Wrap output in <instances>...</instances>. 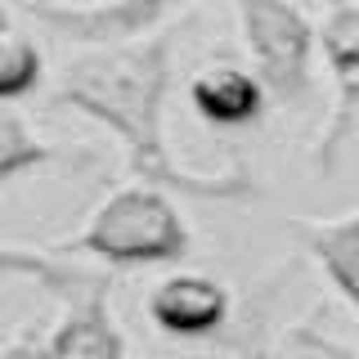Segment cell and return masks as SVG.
<instances>
[{"label":"cell","mask_w":359,"mask_h":359,"mask_svg":"<svg viewBox=\"0 0 359 359\" xmlns=\"http://www.w3.org/2000/svg\"><path fill=\"white\" fill-rule=\"evenodd\" d=\"M41 72H45V59H41V45L22 32H9L0 27V99H22L41 86Z\"/></svg>","instance_id":"8fae6325"},{"label":"cell","mask_w":359,"mask_h":359,"mask_svg":"<svg viewBox=\"0 0 359 359\" xmlns=\"http://www.w3.org/2000/svg\"><path fill=\"white\" fill-rule=\"evenodd\" d=\"M265 86L252 67H238V63H211L189 81V104L202 121L220 130H238V126H252L261 121L265 112Z\"/></svg>","instance_id":"ba28073f"},{"label":"cell","mask_w":359,"mask_h":359,"mask_svg":"<svg viewBox=\"0 0 359 359\" xmlns=\"http://www.w3.org/2000/svg\"><path fill=\"white\" fill-rule=\"evenodd\" d=\"M175 0H104V5H45L32 0L27 14L54 27L59 36L72 41H117V36H140L157 18L171 9Z\"/></svg>","instance_id":"52a82bcc"},{"label":"cell","mask_w":359,"mask_h":359,"mask_svg":"<svg viewBox=\"0 0 359 359\" xmlns=\"http://www.w3.org/2000/svg\"><path fill=\"white\" fill-rule=\"evenodd\" d=\"M319 50L328 59L332 86H337V104H332V121L319 140V166L328 171L341 135L351 126V117L359 112V5L355 0H332L328 14L319 22Z\"/></svg>","instance_id":"8992f818"},{"label":"cell","mask_w":359,"mask_h":359,"mask_svg":"<svg viewBox=\"0 0 359 359\" xmlns=\"http://www.w3.org/2000/svg\"><path fill=\"white\" fill-rule=\"evenodd\" d=\"M171 36H117V41H86L72 59L59 67L50 90V108H72L95 117L126 144V162L135 180L171 189V194L207 198V202H247L256 198L252 175H194L171 157L162 130L166 90H171Z\"/></svg>","instance_id":"6da1fadb"},{"label":"cell","mask_w":359,"mask_h":359,"mask_svg":"<svg viewBox=\"0 0 359 359\" xmlns=\"http://www.w3.org/2000/svg\"><path fill=\"white\" fill-rule=\"evenodd\" d=\"M194 233L175 211L171 189L153 180H130L90 211V220L72 238L50 243V252L63 256H95L112 269L130 265H175L189 256Z\"/></svg>","instance_id":"3957f363"},{"label":"cell","mask_w":359,"mask_h":359,"mask_svg":"<svg viewBox=\"0 0 359 359\" xmlns=\"http://www.w3.org/2000/svg\"><path fill=\"white\" fill-rule=\"evenodd\" d=\"M287 229L301 252H310L314 265L328 274V283L359 310V211L328 220H292Z\"/></svg>","instance_id":"9c48e42d"},{"label":"cell","mask_w":359,"mask_h":359,"mask_svg":"<svg viewBox=\"0 0 359 359\" xmlns=\"http://www.w3.org/2000/svg\"><path fill=\"white\" fill-rule=\"evenodd\" d=\"M0 274L32 278L59 301V319L41 337H14L0 351L22 355H72V359H117L126 337L112 319V274L72 265V256L50 247H0Z\"/></svg>","instance_id":"7a4b0ae2"},{"label":"cell","mask_w":359,"mask_h":359,"mask_svg":"<svg viewBox=\"0 0 359 359\" xmlns=\"http://www.w3.org/2000/svg\"><path fill=\"white\" fill-rule=\"evenodd\" d=\"M144 310H149L157 332L171 337H207L229 323L233 297L229 283H220L216 274H202V269H175V274L157 278L144 297Z\"/></svg>","instance_id":"5b68a950"},{"label":"cell","mask_w":359,"mask_h":359,"mask_svg":"<svg viewBox=\"0 0 359 359\" xmlns=\"http://www.w3.org/2000/svg\"><path fill=\"white\" fill-rule=\"evenodd\" d=\"M54 157H59V149L45 144L9 99H0V184L36 171V166L54 162Z\"/></svg>","instance_id":"30bf717a"},{"label":"cell","mask_w":359,"mask_h":359,"mask_svg":"<svg viewBox=\"0 0 359 359\" xmlns=\"http://www.w3.org/2000/svg\"><path fill=\"white\" fill-rule=\"evenodd\" d=\"M238 32L252 72L265 95L283 108H297L314 90V50L319 27L292 0H238Z\"/></svg>","instance_id":"277c9868"},{"label":"cell","mask_w":359,"mask_h":359,"mask_svg":"<svg viewBox=\"0 0 359 359\" xmlns=\"http://www.w3.org/2000/svg\"><path fill=\"white\" fill-rule=\"evenodd\" d=\"M0 27H9V14H5V0H0Z\"/></svg>","instance_id":"7c38bea8"}]
</instances>
